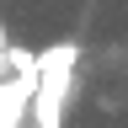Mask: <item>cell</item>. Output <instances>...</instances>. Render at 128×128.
<instances>
[{"label": "cell", "mask_w": 128, "mask_h": 128, "mask_svg": "<svg viewBox=\"0 0 128 128\" xmlns=\"http://www.w3.org/2000/svg\"><path fill=\"white\" fill-rule=\"evenodd\" d=\"M6 48H11V38H6V22H0V54H6Z\"/></svg>", "instance_id": "obj_1"}]
</instances>
